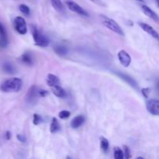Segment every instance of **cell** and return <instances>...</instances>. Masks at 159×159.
Instances as JSON below:
<instances>
[{"label":"cell","mask_w":159,"mask_h":159,"mask_svg":"<svg viewBox=\"0 0 159 159\" xmlns=\"http://www.w3.org/2000/svg\"><path fill=\"white\" fill-rule=\"evenodd\" d=\"M11 138V133L9 131H6V138L7 140H9Z\"/></svg>","instance_id":"cell-31"},{"label":"cell","mask_w":159,"mask_h":159,"mask_svg":"<svg viewBox=\"0 0 159 159\" xmlns=\"http://www.w3.org/2000/svg\"><path fill=\"white\" fill-rule=\"evenodd\" d=\"M157 89H158V90L159 91V82L157 83Z\"/></svg>","instance_id":"cell-32"},{"label":"cell","mask_w":159,"mask_h":159,"mask_svg":"<svg viewBox=\"0 0 159 159\" xmlns=\"http://www.w3.org/2000/svg\"><path fill=\"white\" fill-rule=\"evenodd\" d=\"M17 139H18V141H20V142L22 143H25L26 142V138H25V136H23V134H18L16 136Z\"/></svg>","instance_id":"cell-28"},{"label":"cell","mask_w":159,"mask_h":159,"mask_svg":"<svg viewBox=\"0 0 159 159\" xmlns=\"http://www.w3.org/2000/svg\"><path fill=\"white\" fill-rule=\"evenodd\" d=\"M138 24H139V26H141L143 30L145 31L149 35H151L152 37H154V38L156 39L157 40L159 41V34L152 26H150V25L147 24L145 23H139Z\"/></svg>","instance_id":"cell-9"},{"label":"cell","mask_w":159,"mask_h":159,"mask_svg":"<svg viewBox=\"0 0 159 159\" xmlns=\"http://www.w3.org/2000/svg\"><path fill=\"white\" fill-rule=\"evenodd\" d=\"M32 34L33 38H34V43L37 46L41 47V48H45V47L48 46V44H49V40L43 34H42V33L40 31H39L35 26H33Z\"/></svg>","instance_id":"cell-2"},{"label":"cell","mask_w":159,"mask_h":159,"mask_svg":"<svg viewBox=\"0 0 159 159\" xmlns=\"http://www.w3.org/2000/svg\"><path fill=\"white\" fill-rule=\"evenodd\" d=\"M19 9H20V12H21L22 13H23L26 16H29L30 13V8L28 7L26 5L21 4L19 6Z\"/></svg>","instance_id":"cell-23"},{"label":"cell","mask_w":159,"mask_h":159,"mask_svg":"<svg viewBox=\"0 0 159 159\" xmlns=\"http://www.w3.org/2000/svg\"><path fill=\"white\" fill-rule=\"evenodd\" d=\"M109 146H110V144H109V141L107 138H100V147L101 149L104 152H107V151L109 150Z\"/></svg>","instance_id":"cell-20"},{"label":"cell","mask_w":159,"mask_h":159,"mask_svg":"<svg viewBox=\"0 0 159 159\" xmlns=\"http://www.w3.org/2000/svg\"><path fill=\"white\" fill-rule=\"evenodd\" d=\"M66 5L68 6V9H70L72 12H76V13L79 14L81 16H89V13L83 9L82 7H81L79 5H78L77 3L75 2L72 1H67Z\"/></svg>","instance_id":"cell-6"},{"label":"cell","mask_w":159,"mask_h":159,"mask_svg":"<svg viewBox=\"0 0 159 159\" xmlns=\"http://www.w3.org/2000/svg\"><path fill=\"white\" fill-rule=\"evenodd\" d=\"M8 43V37L4 26L0 23V44L2 47H6Z\"/></svg>","instance_id":"cell-13"},{"label":"cell","mask_w":159,"mask_h":159,"mask_svg":"<svg viewBox=\"0 0 159 159\" xmlns=\"http://www.w3.org/2000/svg\"><path fill=\"white\" fill-rule=\"evenodd\" d=\"M39 93H40V97H45L48 94V92L47 90H39Z\"/></svg>","instance_id":"cell-29"},{"label":"cell","mask_w":159,"mask_h":159,"mask_svg":"<svg viewBox=\"0 0 159 159\" xmlns=\"http://www.w3.org/2000/svg\"><path fill=\"white\" fill-rule=\"evenodd\" d=\"M58 116L61 119H68V118L71 116V112L68 111V110H62V111H61L60 113H59Z\"/></svg>","instance_id":"cell-24"},{"label":"cell","mask_w":159,"mask_h":159,"mask_svg":"<svg viewBox=\"0 0 159 159\" xmlns=\"http://www.w3.org/2000/svg\"><path fill=\"white\" fill-rule=\"evenodd\" d=\"M124 158H130V157H131V155H130V149H129V148L126 145L124 146Z\"/></svg>","instance_id":"cell-26"},{"label":"cell","mask_w":159,"mask_h":159,"mask_svg":"<svg viewBox=\"0 0 159 159\" xmlns=\"http://www.w3.org/2000/svg\"><path fill=\"white\" fill-rule=\"evenodd\" d=\"M149 93H150V89L149 88H144L142 89V90H141V93H142L143 96H144L145 98L148 97Z\"/></svg>","instance_id":"cell-27"},{"label":"cell","mask_w":159,"mask_h":159,"mask_svg":"<svg viewBox=\"0 0 159 159\" xmlns=\"http://www.w3.org/2000/svg\"><path fill=\"white\" fill-rule=\"evenodd\" d=\"M118 59L121 65L124 67H128L131 63V57L124 50H121L118 53Z\"/></svg>","instance_id":"cell-8"},{"label":"cell","mask_w":159,"mask_h":159,"mask_svg":"<svg viewBox=\"0 0 159 159\" xmlns=\"http://www.w3.org/2000/svg\"><path fill=\"white\" fill-rule=\"evenodd\" d=\"M51 2L53 7H54V9H55L57 12H60V13L65 12V6H64L63 3L61 2V0H51Z\"/></svg>","instance_id":"cell-16"},{"label":"cell","mask_w":159,"mask_h":159,"mask_svg":"<svg viewBox=\"0 0 159 159\" xmlns=\"http://www.w3.org/2000/svg\"><path fill=\"white\" fill-rule=\"evenodd\" d=\"M157 3H158V7H159V0H157Z\"/></svg>","instance_id":"cell-34"},{"label":"cell","mask_w":159,"mask_h":159,"mask_svg":"<svg viewBox=\"0 0 159 159\" xmlns=\"http://www.w3.org/2000/svg\"><path fill=\"white\" fill-rule=\"evenodd\" d=\"M147 110L151 114L154 116H159V100L158 99H150L146 104Z\"/></svg>","instance_id":"cell-7"},{"label":"cell","mask_w":159,"mask_h":159,"mask_svg":"<svg viewBox=\"0 0 159 159\" xmlns=\"http://www.w3.org/2000/svg\"><path fill=\"white\" fill-rule=\"evenodd\" d=\"M23 82L19 78H11L4 81L0 85V90L3 93H18L22 88Z\"/></svg>","instance_id":"cell-1"},{"label":"cell","mask_w":159,"mask_h":159,"mask_svg":"<svg viewBox=\"0 0 159 159\" xmlns=\"http://www.w3.org/2000/svg\"><path fill=\"white\" fill-rule=\"evenodd\" d=\"M3 70L6 71V73H9V74H12L15 72V68H14L13 65H11L10 63H6L3 65Z\"/></svg>","instance_id":"cell-22"},{"label":"cell","mask_w":159,"mask_h":159,"mask_svg":"<svg viewBox=\"0 0 159 159\" xmlns=\"http://www.w3.org/2000/svg\"><path fill=\"white\" fill-rule=\"evenodd\" d=\"M22 61L24 64L27 65H33V57L30 53H24L23 55L21 56Z\"/></svg>","instance_id":"cell-18"},{"label":"cell","mask_w":159,"mask_h":159,"mask_svg":"<svg viewBox=\"0 0 159 159\" xmlns=\"http://www.w3.org/2000/svg\"><path fill=\"white\" fill-rule=\"evenodd\" d=\"M138 1H139V2H144V0H138Z\"/></svg>","instance_id":"cell-33"},{"label":"cell","mask_w":159,"mask_h":159,"mask_svg":"<svg viewBox=\"0 0 159 159\" xmlns=\"http://www.w3.org/2000/svg\"><path fill=\"white\" fill-rule=\"evenodd\" d=\"M90 1L96 3V4H97V5H99V6H105V4H104L103 2H102V0H90Z\"/></svg>","instance_id":"cell-30"},{"label":"cell","mask_w":159,"mask_h":159,"mask_svg":"<svg viewBox=\"0 0 159 159\" xmlns=\"http://www.w3.org/2000/svg\"><path fill=\"white\" fill-rule=\"evenodd\" d=\"M39 97H40L39 89L35 85H32L26 93V101L30 105H34V104L37 103Z\"/></svg>","instance_id":"cell-3"},{"label":"cell","mask_w":159,"mask_h":159,"mask_svg":"<svg viewBox=\"0 0 159 159\" xmlns=\"http://www.w3.org/2000/svg\"><path fill=\"white\" fill-rule=\"evenodd\" d=\"M47 83L50 87L58 85H60V79L57 76L54 75L49 74L48 75V78H47Z\"/></svg>","instance_id":"cell-15"},{"label":"cell","mask_w":159,"mask_h":159,"mask_svg":"<svg viewBox=\"0 0 159 159\" xmlns=\"http://www.w3.org/2000/svg\"><path fill=\"white\" fill-rule=\"evenodd\" d=\"M50 130H51V133H53V134L57 133V132L60 131L61 130L60 124H59L58 120H57L55 117H54L52 119V122H51V127H50Z\"/></svg>","instance_id":"cell-17"},{"label":"cell","mask_w":159,"mask_h":159,"mask_svg":"<svg viewBox=\"0 0 159 159\" xmlns=\"http://www.w3.org/2000/svg\"><path fill=\"white\" fill-rule=\"evenodd\" d=\"M54 51L60 56H65L68 54V49L62 45H57L54 48Z\"/></svg>","instance_id":"cell-19"},{"label":"cell","mask_w":159,"mask_h":159,"mask_svg":"<svg viewBox=\"0 0 159 159\" xmlns=\"http://www.w3.org/2000/svg\"><path fill=\"white\" fill-rule=\"evenodd\" d=\"M141 8H142V11L144 12V13L145 14L146 16H148L149 18L153 20L154 21L156 22V23H159V16L156 12H154L151 8H149L148 6H147L146 5H142V6H141Z\"/></svg>","instance_id":"cell-10"},{"label":"cell","mask_w":159,"mask_h":159,"mask_svg":"<svg viewBox=\"0 0 159 159\" xmlns=\"http://www.w3.org/2000/svg\"><path fill=\"white\" fill-rule=\"evenodd\" d=\"M114 158L116 159H123L124 158V152L120 148H114Z\"/></svg>","instance_id":"cell-21"},{"label":"cell","mask_w":159,"mask_h":159,"mask_svg":"<svg viewBox=\"0 0 159 159\" xmlns=\"http://www.w3.org/2000/svg\"><path fill=\"white\" fill-rule=\"evenodd\" d=\"M33 122H34V125H38V124H40V123L43 122V119H42V117L40 116V115L34 114V120H33Z\"/></svg>","instance_id":"cell-25"},{"label":"cell","mask_w":159,"mask_h":159,"mask_svg":"<svg viewBox=\"0 0 159 159\" xmlns=\"http://www.w3.org/2000/svg\"><path fill=\"white\" fill-rule=\"evenodd\" d=\"M13 26L16 32L21 35H24L27 33V26H26V20L21 16H16L14 19Z\"/></svg>","instance_id":"cell-5"},{"label":"cell","mask_w":159,"mask_h":159,"mask_svg":"<svg viewBox=\"0 0 159 159\" xmlns=\"http://www.w3.org/2000/svg\"><path fill=\"white\" fill-rule=\"evenodd\" d=\"M51 92L54 96H56L58 98H64L66 96V93H65V89L60 86V85H54V86L51 87Z\"/></svg>","instance_id":"cell-12"},{"label":"cell","mask_w":159,"mask_h":159,"mask_svg":"<svg viewBox=\"0 0 159 159\" xmlns=\"http://www.w3.org/2000/svg\"><path fill=\"white\" fill-rule=\"evenodd\" d=\"M85 120V119L83 116H82V115H79V116H75V117L71 120V127L74 129L79 128V127H81V126L84 124Z\"/></svg>","instance_id":"cell-11"},{"label":"cell","mask_w":159,"mask_h":159,"mask_svg":"<svg viewBox=\"0 0 159 159\" xmlns=\"http://www.w3.org/2000/svg\"><path fill=\"white\" fill-rule=\"evenodd\" d=\"M102 24H103L106 27L110 29V30L113 31V32L116 33V34H119V35L120 36L124 35V31H123L122 28H121L120 26H119V24L113 20H111V19L109 18H105L103 21H102Z\"/></svg>","instance_id":"cell-4"},{"label":"cell","mask_w":159,"mask_h":159,"mask_svg":"<svg viewBox=\"0 0 159 159\" xmlns=\"http://www.w3.org/2000/svg\"><path fill=\"white\" fill-rule=\"evenodd\" d=\"M117 75H118V76H120V77L121 79H123V80H124V81H125V82H127V83L129 84V85H131V86L133 87V88L137 89H138V83H137V82H135L134 79H132V78L130 77V76L127 75L123 74V73L118 72Z\"/></svg>","instance_id":"cell-14"}]
</instances>
